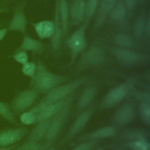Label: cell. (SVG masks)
Instances as JSON below:
<instances>
[{
    "instance_id": "6da1fadb",
    "label": "cell",
    "mask_w": 150,
    "mask_h": 150,
    "mask_svg": "<svg viewBox=\"0 0 150 150\" xmlns=\"http://www.w3.org/2000/svg\"><path fill=\"white\" fill-rule=\"evenodd\" d=\"M31 79L30 84L34 90L42 92L49 91L67 80V77L52 72L42 63L37 65Z\"/></svg>"
},
{
    "instance_id": "7a4b0ae2",
    "label": "cell",
    "mask_w": 150,
    "mask_h": 150,
    "mask_svg": "<svg viewBox=\"0 0 150 150\" xmlns=\"http://www.w3.org/2000/svg\"><path fill=\"white\" fill-rule=\"evenodd\" d=\"M87 81V79L86 77H83L67 83H64L56 86L49 91L44 99L35 107L40 108L49 104L58 101L67 97L68 96Z\"/></svg>"
},
{
    "instance_id": "3957f363",
    "label": "cell",
    "mask_w": 150,
    "mask_h": 150,
    "mask_svg": "<svg viewBox=\"0 0 150 150\" xmlns=\"http://www.w3.org/2000/svg\"><path fill=\"white\" fill-rule=\"evenodd\" d=\"M87 26L83 23L67 40V46L71 52L70 64H73L77 56L83 52L87 46L86 35Z\"/></svg>"
},
{
    "instance_id": "277c9868",
    "label": "cell",
    "mask_w": 150,
    "mask_h": 150,
    "mask_svg": "<svg viewBox=\"0 0 150 150\" xmlns=\"http://www.w3.org/2000/svg\"><path fill=\"white\" fill-rule=\"evenodd\" d=\"M105 59L104 48L100 45H91L83 54L78 64V70L97 66L102 64Z\"/></svg>"
},
{
    "instance_id": "5b68a950",
    "label": "cell",
    "mask_w": 150,
    "mask_h": 150,
    "mask_svg": "<svg viewBox=\"0 0 150 150\" xmlns=\"http://www.w3.org/2000/svg\"><path fill=\"white\" fill-rule=\"evenodd\" d=\"M37 97V92L34 89H26L13 98L11 103L13 112H21L30 107Z\"/></svg>"
},
{
    "instance_id": "8992f818",
    "label": "cell",
    "mask_w": 150,
    "mask_h": 150,
    "mask_svg": "<svg viewBox=\"0 0 150 150\" xmlns=\"http://www.w3.org/2000/svg\"><path fill=\"white\" fill-rule=\"evenodd\" d=\"M71 98L66 97L58 101L49 104L40 108L33 107L30 110L34 112L36 116L37 122L50 119L57 114L68 103Z\"/></svg>"
},
{
    "instance_id": "52a82bcc",
    "label": "cell",
    "mask_w": 150,
    "mask_h": 150,
    "mask_svg": "<svg viewBox=\"0 0 150 150\" xmlns=\"http://www.w3.org/2000/svg\"><path fill=\"white\" fill-rule=\"evenodd\" d=\"M70 104V101L56 114V116L51 120L46 134L47 144H50L56 138L63 127L69 113Z\"/></svg>"
},
{
    "instance_id": "ba28073f",
    "label": "cell",
    "mask_w": 150,
    "mask_h": 150,
    "mask_svg": "<svg viewBox=\"0 0 150 150\" xmlns=\"http://www.w3.org/2000/svg\"><path fill=\"white\" fill-rule=\"evenodd\" d=\"M127 84H121L110 90L103 98L101 107L109 108L120 103L127 96L128 91Z\"/></svg>"
},
{
    "instance_id": "9c48e42d",
    "label": "cell",
    "mask_w": 150,
    "mask_h": 150,
    "mask_svg": "<svg viewBox=\"0 0 150 150\" xmlns=\"http://www.w3.org/2000/svg\"><path fill=\"white\" fill-rule=\"evenodd\" d=\"M24 6L25 4H22L17 6L15 9L8 27V30L19 32L22 34H25L27 28V19L24 11Z\"/></svg>"
},
{
    "instance_id": "30bf717a",
    "label": "cell",
    "mask_w": 150,
    "mask_h": 150,
    "mask_svg": "<svg viewBox=\"0 0 150 150\" xmlns=\"http://www.w3.org/2000/svg\"><path fill=\"white\" fill-rule=\"evenodd\" d=\"M25 128H15L0 131V146H9L19 142L27 134Z\"/></svg>"
},
{
    "instance_id": "8fae6325",
    "label": "cell",
    "mask_w": 150,
    "mask_h": 150,
    "mask_svg": "<svg viewBox=\"0 0 150 150\" xmlns=\"http://www.w3.org/2000/svg\"><path fill=\"white\" fill-rule=\"evenodd\" d=\"M118 0H100L94 22L93 29L94 30L99 29L105 22L107 18L110 15Z\"/></svg>"
},
{
    "instance_id": "7c38bea8",
    "label": "cell",
    "mask_w": 150,
    "mask_h": 150,
    "mask_svg": "<svg viewBox=\"0 0 150 150\" xmlns=\"http://www.w3.org/2000/svg\"><path fill=\"white\" fill-rule=\"evenodd\" d=\"M112 52L115 57L125 64H137L144 59V55L125 48H114Z\"/></svg>"
},
{
    "instance_id": "4fadbf2b",
    "label": "cell",
    "mask_w": 150,
    "mask_h": 150,
    "mask_svg": "<svg viewBox=\"0 0 150 150\" xmlns=\"http://www.w3.org/2000/svg\"><path fill=\"white\" fill-rule=\"evenodd\" d=\"M95 106L93 105L81 112L74 120L67 134L66 139H69L78 134L86 125L94 112Z\"/></svg>"
},
{
    "instance_id": "5bb4252c",
    "label": "cell",
    "mask_w": 150,
    "mask_h": 150,
    "mask_svg": "<svg viewBox=\"0 0 150 150\" xmlns=\"http://www.w3.org/2000/svg\"><path fill=\"white\" fill-rule=\"evenodd\" d=\"M54 32L51 38V45L53 50L54 52L57 51L60 46L63 38L62 22L59 11L58 0H55L54 8Z\"/></svg>"
},
{
    "instance_id": "9a60e30c",
    "label": "cell",
    "mask_w": 150,
    "mask_h": 150,
    "mask_svg": "<svg viewBox=\"0 0 150 150\" xmlns=\"http://www.w3.org/2000/svg\"><path fill=\"white\" fill-rule=\"evenodd\" d=\"M135 109L131 103H126L120 107L115 112L113 120L118 125H124L130 122L134 118Z\"/></svg>"
},
{
    "instance_id": "2e32d148",
    "label": "cell",
    "mask_w": 150,
    "mask_h": 150,
    "mask_svg": "<svg viewBox=\"0 0 150 150\" xmlns=\"http://www.w3.org/2000/svg\"><path fill=\"white\" fill-rule=\"evenodd\" d=\"M87 0H72L69 6V17L73 25H77L83 22Z\"/></svg>"
},
{
    "instance_id": "e0dca14e",
    "label": "cell",
    "mask_w": 150,
    "mask_h": 150,
    "mask_svg": "<svg viewBox=\"0 0 150 150\" xmlns=\"http://www.w3.org/2000/svg\"><path fill=\"white\" fill-rule=\"evenodd\" d=\"M31 25L40 39L51 38L54 32L53 21L52 20H43L41 21L32 22Z\"/></svg>"
},
{
    "instance_id": "ac0fdd59",
    "label": "cell",
    "mask_w": 150,
    "mask_h": 150,
    "mask_svg": "<svg viewBox=\"0 0 150 150\" xmlns=\"http://www.w3.org/2000/svg\"><path fill=\"white\" fill-rule=\"evenodd\" d=\"M43 48L44 45L42 42L28 35H25L18 50L38 52L42 50Z\"/></svg>"
},
{
    "instance_id": "d6986e66",
    "label": "cell",
    "mask_w": 150,
    "mask_h": 150,
    "mask_svg": "<svg viewBox=\"0 0 150 150\" xmlns=\"http://www.w3.org/2000/svg\"><path fill=\"white\" fill-rule=\"evenodd\" d=\"M117 134V129L114 127H104L100 128L90 134L85 135L83 139L85 140H98L114 137Z\"/></svg>"
},
{
    "instance_id": "ffe728a7",
    "label": "cell",
    "mask_w": 150,
    "mask_h": 150,
    "mask_svg": "<svg viewBox=\"0 0 150 150\" xmlns=\"http://www.w3.org/2000/svg\"><path fill=\"white\" fill-rule=\"evenodd\" d=\"M59 11L62 22L63 38L64 39L67 35L69 21V4L67 0H58Z\"/></svg>"
},
{
    "instance_id": "44dd1931",
    "label": "cell",
    "mask_w": 150,
    "mask_h": 150,
    "mask_svg": "<svg viewBox=\"0 0 150 150\" xmlns=\"http://www.w3.org/2000/svg\"><path fill=\"white\" fill-rule=\"evenodd\" d=\"M50 121V119L39 121L38 124L31 131L29 136V139L37 141L46 135Z\"/></svg>"
},
{
    "instance_id": "7402d4cb",
    "label": "cell",
    "mask_w": 150,
    "mask_h": 150,
    "mask_svg": "<svg viewBox=\"0 0 150 150\" xmlns=\"http://www.w3.org/2000/svg\"><path fill=\"white\" fill-rule=\"evenodd\" d=\"M97 93V88L95 86L88 87L85 89L81 94L77 102V110H81L87 107L94 99Z\"/></svg>"
},
{
    "instance_id": "603a6c76",
    "label": "cell",
    "mask_w": 150,
    "mask_h": 150,
    "mask_svg": "<svg viewBox=\"0 0 150 150\" xmlns=\"http://www.w3.org/2000/svg\"><path fill=\"white\" fill-rule=\"evenodd\" d=\"M127 13V11L124 0H118L110 16L112 20L121 22L125 17Z\"/></svg>"
},
{
    "instance_id": "cb8c5ba5",
    "label": "cell",
    "mask_w": 150,
    "mask_h": 150,
    "mask_svg": "<svg viewBox=\"0 0 150 150\" xmlns=\"http://www.w3.org/2000/svg\"><path fill=\"white\" fill-rule=\"evenodd\" d=\"M100 0H87L85 9V16L83 23L88 25L90 21L96 13Z\"/></svg>"
},
{
    "instance_id": "d4e9b609",
    "label": "cell",
    "mask_w": 150,
    "mask_h": 150,
    "mask_svg": "<svg viewBox=\"0 0 150 150\" xmlns=\"http://www.w3.org/2000/svg\"><path fill=\"white\" fill-rule=\"evenodd\" d=\"M146 19V18L144 15H141L135 21L133 26V34L137 40L141 39L144 35Z\"/></svg>"
},
{
    "instance_id": "484cf974",
    "label": "cell",
    "mask_w": 150,
    "mask_h": 150,
    "mask_svg": "<svg viewBox=\"0 0 150 150\" xmlns=\"http://www.w3.org/2000/svg\"><path fill=\"white\" fill-rule=\"evenodd\" d=\"M0 117L11 124H16L17 122L11 107L2 101H0Z\"/></svg>"
},
{
    "instance_id": "4316f807",
    "label": "cell",
    "mask_w": 150,
    "mask_h": 150,
    "mask_svg": "<svg viewBox=\"0 0 150 150\" xmlns=\"http://www.w3.org/2000/svg\"><path fill=\"white\" fill-rule=\"evenodd\" d=\"M126 146L132 150H149L150 144L147 139L139 138L128 141Z\"/></svg>"
},
{
    "instance_id": "83f0119b",
    "label": "cell",
    "mask_w": 150,
    "mask_h": 150,
    "mask_svg": "<svg viewBox=\"0 0 150 150\" xmlns=\"http://www.w3.org/2000/svg\"><path fill=\"white\" fill-rule=\"evenodd\" d=\"M114 42L122 48L128 49L133 46V40L130 36L125 33H117L114 37Z\"/></svg>"
},
{
    "instance_id": "f1b7e54d",
    "label": "cell",
    "mask_w": 150,
    "mask_h": 150,
    "mask_svg": "<svg viewBox=\"0 0 150 150\" xmlns=\"http://www.w3.org/2000/svg\"><path fill=\"white\" fill-rule=\"evenodd\" d=\"M139 112L143 121L147 125L150 124L149 102H142L139 107Z\"/></svg>"
},
{
    "instance_id": "f546056e",
    "label": "cell",
    "mask_w": 150,
    "mask_h": 150,
    "mask_svg": "<svg viewBox=\"0 0 150 150\" xmlns=\"http://www.w3.org/2000/svg\"><path fill=\"white\" fill-rule=\"evenodd\" d=\"M147 134L145 131H142L141 130L134 129V130H130L128 131L125 132L124 134V137L126 139L133 140L137 139L139 138H145L146 139Z\"/></svg>"
},
{
    "instance_id": "4dcf8cb0",
    "label": "cell",
    "mask_w": 150,
    "mask_h": 150,
    "mask_svg": "<svg viewBox=\"0 0 150 150\" xmlns=\"http://www.w3.org/2000/svg\"><path fill=\"white\" fill-rule=\"evenodd\" d=\"M19 120L24 125H31L37 122L35 114L30 110L22 113L20 115Z\"/></svg>"
},
{
    "instance_id": "1f68e13d",
    "label": "cell",
    "mask_w": 150,
    "mask_h": 150,
    "mask_svg": "<svg viewBox=\"0 0 150 150\" xmlns=\"http://www.w3.org/2000/svg\"><path fill=\"white\" fill-rule=\"evenodd\" d=\"M36 64L33 62H28L22 65L21 70L22 73L27 77H32L36 69Z\"/></svg>"
},
{
    "instance_id": "d6a6232c",
    "label": "cell",
    "mask_w": 150,
    "mask_h": 150,
    "mask_svg": "<svg viewBox=\"0 0 150 150\" xmlns=\"http://www.w3.org/2000/svg\"><path fill=\"white\" fill-rule=\"evenodd\" d=\"M15 150H42V146L37 141L29 140Z\"/></svg>"
},
{
    "instance_id": "836d02e7",
    "label": "cell",
    "mask_w": 150,
    "mask_h": 150,
    "mask_svg": "<svg viewBox=\"0 0 150 150\" xmlns=\"http://www.w3.org/2000/svg\"><path fill=\"white\" fill-rule=\"evenodd\" d=\"M12 58L18 63L24 64L28 62V55L27 52L23 50H17V52L12 56Z\"/></svg>"
},
{
    "instance_id": "e575fe53",
    "label": "cell",
    "mask_w": 150,
    "mask_h": 150,
    "mask_svg": "<svg viewBox=\"0 0 150 150\" xmlns=\"http://www.w3.org/2000/svg\"><path fill=\"white\" fill-rule=\"evenodd\" d=\"M97 141L98 140H88L78 145L71 150H91L97 144Z\"/></svg>"
},
{
    "instance_id": "d590c367",
    "label": "cell",
    "mask_w": 150,
    "mask_h": 150,
    "mask_svg": "<svg viewBox=\"0 0 150 150\" xmlns=\"http://www.w3.org/2000/svg\"><path fill=\"white\" fill-rule=\"evenodd\" d=\"M138 0H124L127 12L131 14L135 9Z\"/></svg>"
},
{
    "instance_id": "8d00e7d4",
    "label": "cell",
    "mask_w": 150,
    "mask_h": 150,
    "mask_svg": "<svg viewBox=\"0 0 150 150\" xmlns=\"http://www.w3.org/2000/svg\"><path fill=\"white\" fill-rule=\"evenodd\" d=\"M144 35L147 39H149L150 36V18L148 16L146 19Z\"/></svg>"
},
{
    "instance_id": "74e56055",
    "label": "cell",
    "mask_w": 150,
    "mask_h": 150,
    "mask_svg": "<svg viewBox=\"0 0 150 150\" xmlns=\"http://www.w3.org/2000/svg\"><path fill=\"white\" fill-rule=\"evenodd\" d=\"M8 28H5L0 29V41L3 40L8 32Z\"/></svg>"
},
{
    "instance_id": "f35d334b",
    "label": "cell",
    "mask_w": 150,
    "mask_h": 150,
    "mask_svg": "<svg viewBox=\"0 0 150 150\" xmlns=\"http://www.w3.org/2000/svg\"><path fill=\"white\" fill-rule=\"evenodd\" d=\"M15 148L14 145L9 146H0V150H14Z\"/></svg>"
},
{
    "instance_id": "ab89813d",
    "label": "cell",
    "mask_w": 150,
    "mask_h": 150,
    "mask_svg": "<svg viewBox=\"0 0 150 150\" xmlns=\"http://www.w3.org/2000/svg\"><path fill=\"white\" fill-rule=\"evenodd\" d=\"M115 150H132L131 149H125L124 148H121V147H119V146H116V147H113Z\"/></svg>"
},
{
    "instance_id": "60d3db41",
    "label": "cell",
    "mask_w": 150,
    "mask_h": 150,
    "mask_svg": "<svg viewBox=\"0 0 150 150\" xmlns=\"http://www.w3.org/2000/svg\"><path fill=\"white\" fill-rule=\"evenodd\" d=\"M5 9L4 8H0V13H2V12H5Z\"/></svg>"
},
{
    "instance_id": "b9f144b4",
    "label": "cell",
    "mask_w": 150,
    "mask_h": 150,
    "mask_svg": "<svg viewBox=\"0 0 150 150\" xmlns=\"http://www.w3.org/2000/svg\"><path fill=\"white\" fill-rule=\"evenodd\" d=\"M96 150H103V149H101V148H98V149H96Z\"/></svg>"
},
{
    "instance_id": "7bdbcfd3",
    "label": "cell",
    "mask_w": 150,
    "mask_h": 150,
    "mask_svg": "<svg viewBox=\"0 0 150 150\" xmlns=\"http://www.w3.org/2000/svg\"><path fill=\"white\" fill-rule=\"evenodd\" d=\"M139 1H144V0H139Z\"/></svg>"
}]
</instances>
